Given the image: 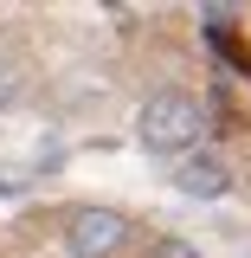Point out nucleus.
Returning <instances> with one entry per match:
<instances>
[{
  "mask_svg": "<svg viewBox=\"0 0 251 258\" xmlns=\"http://www.w3.org/2000/svg\"><path fill=\"white\" fill-rule=\"evenodd\" d=\"M135 136L148 155H193L206 136V103L193 91H155L135 116Z\"/></svg>",
  "mask_w": 251,
  "mask_h": 258,
  "instance_id": "obj_1",
  "label": "nucleus"
},
{
  "mask_svg": "<svg viewBox=\"0 0 251 258\" xmlns=\"http://www.w3.org/2000/svg\"><path fill=\"white\" fill-rule=\"evenodd\" d=\"M129 239H135V226L116 207H71L64 213V252L71 258H116Z\"/></svg>",
  "mask_w": 251,
  "mask_h": 258,
  "instance_id": "obj_2",
  "label": "nucleus"
},
{
  "mask_svg": "<svg viewBox=\"0 0 251 258\" xmlns=\"http://www.w3.org/2000/svg\"><path fill=\"white\" fill-rule=\"evenodd\" d=\"M174 187H181V194H193V200H219V194L232 187V168H225L213 149H193V155L174 168Z\"/></svg>",
  "mask_w": 251,
  "mask_h": 258,
  "instance_id": "obj_3",
  "label": "nucleus"
},
{
  "mask_svg": "<svg viewBox=\"0 0 251 258\" xmlns=\"http://www.w3.org/2000/svg\"><path fill=\"white\" fill-rule=\"evenodd\" d=\"M155 258H200V252H193V245H181V239H161Z\"/></svg>",
  "mask_w": 251,
  "mask_h": 258,
  "instance_id": "obj_4",
  "label": "nucleus"
}]
</instances>
